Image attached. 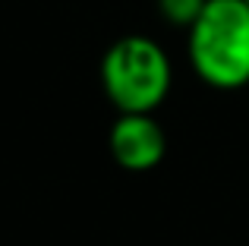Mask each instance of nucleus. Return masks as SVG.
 Returning a JSON list of instances; mask_svg holds the SVG:
<instances>
[{"label": "nucleus", "instance_id": "nucleus-1", "mask_svg": "<svg viewBox=\"0 0 249 246\" xmlns=\"http://www.w3.org/2000/svg\"><path fill=\"white\" fill-rule=\"evenodd\" d=\"M186 57L205 86L233 92L249 86V3L208 0L186 29Z\"/></svg>", "mask_w": 249, "mask_h": 246}, {"label": "nucleus", "instance_id": "nucleus-2", "mask_svg": "<svg viewBox=\"0 0 249 246\" xmlns=\"http://www.w3.org/2000/svg\"><path fill=\"white\" fill-rule=\"evenodd\" d=\"M174 67L148 35H123L101 57V88L120 114H155L164 105Z\"/></svg>", "mask_w": 249, "mask_h": 246}, {"label": "nucleus", "instance_id": "nucleus-3", "mask_svg": "<svg viewBox=\"0 0 249 246\" xmlns=\"http://www.w3.org/2000/svg\"><path fill=\"white\" fill-rule=\"evenodd\" d=\"M107 145L114 161L129 174H145L164 161L167 136L152 114H120L110 126Z\"/></svg>", "mask_w": 249, "mask_h": 246}, {"label": "nucleus", "instance_id": "nucleus-4", "mask_svg": "<svg viewBox=\"0 0 249 246\" xmlns=\"http://www.w3.org/2000/svg\"><path fill=\"white\" fill-rule=\"evenodd\" d=\"M208 0H158V13L167 25L174 29H189L202 16Z\"/></svg>", "mask_w": 249, "mask_h": 246}, {"label": "nucleus", "instance_id": "nucleus-5", "mask_svg": "<svg viewBox=\"0 0 249 246\" xmlns=\"http://www.w3.org/2000/svg\"><path fill=\"white\" fill-rule=\"evenodd\" d=\"M246 3H249V0H246Z\"/></svg>", "mask_w": 249, "mask_h": 246}]
</instances>
